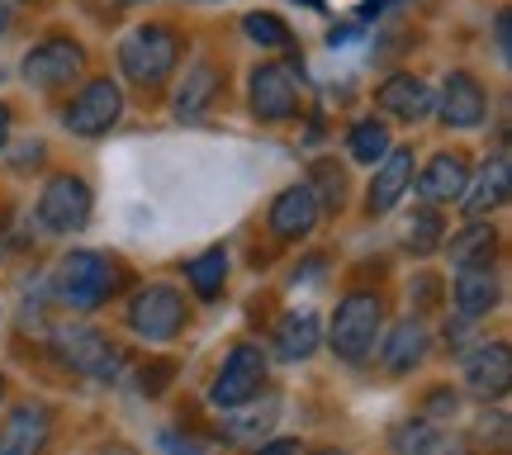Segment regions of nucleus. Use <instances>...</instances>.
Here are the masks:
<instances>
[{"instance_id": "obj_32", "label": "nucleus", "mask_w": 512, "mask_h": 455, "mask_svg": "<svg viewBox=\"0 0 512 455\" xmlns=\"http://www.w3.org/2000/svg\"><path fill=\"white\" fill-rule=\"evenodd\" d=\"M456 408H460V399H456V394H451V389H437V394L427 399V408H422L418 418H427V422H446V418H451V413H456Z\"/></svg>"}, {"instance_id": "obj_20", "label": "nucleus", "mask_w": 512, "mask_h": 455, "mask_svg": "<svg viewBox=\"0 0 512 455\" xmlns=\"http://www.w3.org/2000/svg\"><path fill=\"white\" fill-rule=\"evenodd\" d=\"M228 418H219V432L228 441H238V446H261V437L271 432L275 422H280V399L275 394H256V399L238 403V408H223Z\"/></svg>"}, {"instance_id": "obj_31", "label": "nucleus", "mask_w": 512, "mask_h": 455, "mask_svg": "<svg viewBox=\"0 0 512 455\" xmlns=\"http://www.w3.org/2000/svg\"><path fill=\"white\" fill-rule=\"evenodd\" d=\"M171 375H176V361H152L138 370V389H143L147 399H157L166 384H171Z\"/></svg>"}, {"instance_id": "obj_8", "label": "nucleus", "mask_w": 512, "mask_h": 455, "mask_svg": "<svg viewBox=\"0 0 512 455\" xmlns=\"http://www.w3.org/2000/svg\"><path fill=\"white\" fill-rule=\"evenodd\" d=\"M128 328L143 342H171L185 328V294L171 285H147L128 299Z\"/></svg>"}, {"instance_id": "obj_36", "label": "nucleus", "mask_w": 512, "mask_h": 455, "mask_svg": "<svg viewBox=\"0 0 512 455\" xmlns=\"http://www.w3.org/2000/svg\"><path fill=\"white\" fill-rule=\"evenodd\" d=\"M10 124H15V114H10V105H0V152L10 147Z\"/></svg>"}, {"instance_id": "obj_15", "label": "nucleus", "mask_w": 512, "mask_h": 455, "mask_svg": "<svg viewBox=\"0 0 512 455\" xmlns=\"http://www.w3.org/2000/svg\"><path fill=\"white\" fill-rule=\"evenodd\" d=\"M508 190H512V171H508V147H498L494 157L484 162V171H479L475 181L465 185V195H460V209L470 214V219H489L494 209H503L508 204Z\"/></svg>"}, {"instance_id": "obj_35", "label": "nucleus", "mask_w": 512, "mask_h": 455, "mask_svg": "<svg viewBox=\"0 0 512 455\" xmlns=\"http://www.w3.org/2000/svg\"><path fill=\"white\" fill-rule=\"evenodd\" d=\"M256 455H309V451L294 437H275V441H266V446H256Z\"/></svg>"}, {"instance_id": "obj_39", "label": "nucleus", "mask_w": 512, "mask_h": 455, "mask_svg": "<svg viewBox=\"0 0 512 455\" xmlns=\"http://www.w3.org/2000/svg\"><path fill=\"white\" fill-rule=\"evenodd\" d=\"M318 455H347V451H318Z\"/></svg>"}, {"instance_id": "obj_13", "label": "nucleus", "mask_w": 512, "mask_h": 455, "mask_svg": "<svg viewBox=\"0 0 512 455\" xmlns=\"http://www.w3.org/2000/svg\"><path fill=\"white\" fill-rule=\"evenodd\" d=\"M318 219H323V214H318V200H313L309 181H299V185H285L271 200L266 228H271L280 242H304V237L318 228Z\"/></svg>"}, {"instance_id": "obj_1", "label": "nucleus", "mask_w": 512, "mask_h": 455, "mask_svg": "<svg viewBox=\"0 0 512 455\" xmlns=\"http://www.w3.org/2000/svg\"><path fill=\"white\" fill-rule=\"evenodd\" d=\"M119 290H124V266L105 252L81 247V252H67L53 266V299L62 309L91 313Z\"/></svg>"}, {"instance_id": "obj_38", "label": "nucleus", "mask_w": 512, "mask_h": 455, "mask_svg": "<svg viewBox=\"0 0 512 455\" xmlns=\"http://www.w3.org/2000/svg\"><path fill=\"white\" fill-rule=\"evenodd\" d=\"M304 5H309V10H323V0H304Z\"/></svg>"}, {"instance_id": "obj_26", "label": "nucleus", "mask_w": 512, "mask_h": 455, "mask_svg": "<svg viewBox=\"0 0 512 455\" xmlns=\"http://www.w3.org/2000/svg\"><path fill=\"white\" fill-rule=\"evenodd\" d=\"M242 34L252 38L256 48H266V53H285V48H294V29L280 15H271V10L242 15Z\"/></svg>"}, {"instance_id": "obj_18", "label": "nucleus", "mask_w": 512, "mask_h": 455, "mask_svg": "<svg viewBox=\"0 0 512 455\" xmlns=\"http://www.w3.org/2000/svg\"><path fill=\"white\" fill-rule=\"evenodd\" d=\"M465 384L475 389L479 399H498V394H508L512 384V351L508 342H484L475 346L470 356H465Z\"/></svg>"}, {"instance_id": "obj_5", "label": "nucleus", "mask_w": 512, "mask_h": 455, "mask_svg": "<svg viewBox=\"0 0 512 455\" xmlns=\"http://www.w3.org/2000/svg\"><path fill=\"white\" fill-rule=\"evenodd\" d=\"M119 119H124V91L114 76H91L62 110V128L72 138H105Z\"/></svg>"}, {"instance_id": "obj_12", "label": "nucleus", "mask_w": 512, "mask_h": 455, "mask_svg": "<svg viewBox=\"0 0 512 455\" xmlns=\"http://www.w3.org/2000/svg\"><path fill=\"white\" fill-rule=\"evenodd\" d=\"M432 114H441L446 128L470 133V128H479L489 119V95H484V86L470 72H446V86H441V100Z\"/></svg>"}, {"instance_id": "obj_23", "label": "nucleus", "mask_w": 512, "mask_h": 455, "mask_svg": "<svg viewBox=\"0 0 512 455\" xmlns=\"http://www.w3.org/2000/svg\"><path fill=\"white\" fill-rule=\"evenodd\" d=\"M498 275L494 266H465V271H456V313L465 318V323H475V318H484V313L498 309Z\"/></svg>"}, {"instance_id": "obj_21", "label": "nucleus", "mask_w": 512, "mask_h": 455, "mask_svg": "<svg viewBox=\"0 0 512 455\" xmlns=\"http://www.w3.org/2000/svg\"><path fill=\"white\" fill-rule=\"evenodd\" d=\"M318 342H323V328H318V313L313 309H294L285 313L280 323H275L271 332V351L280 356V361H309L313 351H318Z\"/></svg>"}, {"instance_id": "obj_17", "label": "nucleus", "mask_w": 512, "mask_h": 455, "mask_svg": "<svg viewBox=\"0 0 512 455\" xmlns=\"http://www.w3.org/2000/svg\"><path fill=\"white\" fill-rule=\"evenodd\" d=\"M427 351H432V332L418 318H403L389 328V337H380V365L389 375H413L427 361Z\"/></svg>"}, {"instance_id": "obj_6", "label": "nucleus", "mask_w": 512, "mask_h": 455, "mask_svg": "<svg viewBox=\"0 0 512 455\" xmlns=\"http://www.w3.org/2000/svg\"><path fill=\"white\" fill-rule=\"evenodd\" d=\"M266 351L256 342H238L228 356H223L219 375L209 384V403L214 408H238V403L256 399L261 394V384H266Z\"/></svg>"}, {"instance_id": "obj_14", "label": "nucleus", "mask_w": 512, "mask_h": 455, "mask_svg": "<svg viewBox=\"0 0 512 455\" xmlns=\"http://www.w3.org/2000/svg\"><path fill=\"white\" fill-rule=\"evenodd\" d=\"M53 437V408L48 403H19L0 422V455H43Z\"/></svg>"}, {"instance_id": "obj_37", "label": "nucleus", "mask_w": 512, "mask_h": 455, "mask_svg": "<svg viewBox=\"0 0 512 455\" xmlns=\"http://www.w3.org/2000/svg\"><path fill=\"white\" fill-rule=\"evenodd\" d=\"M10 29H15V5H10V0H0V38L10 34Z\"/></svg>"}, {"instance_id": "obj_29", "label": "nucleus", "mask_w": 512, "mask_h": 455, "mask_svg": "<svg viewBox=\"0 0 512 455\" xmlns=\"http://www.w3.org/2000/svg\"><path fill=\"white\" fill-rule=\"evenodd\" d=\"M313 200H318V214H337L342 200H347V176H342V166L337 162H318L313 166Z\"/></svg>"}, {"instance_id": "obj_33", "label": "nucleus", "mask_w": 512, "mask_h": 455, "mask_svg": "<svg viewBox=\"0 0 512 455\" xmlns=\"http://www.w3.org/2000/svg\"><path fill=\"white\" fill-rule=\"evenodd\" d=\"M43 157H48V147L38 143V138H29V143L19 147V157H15V171H34V166H43Z\"/></svg>"}, {"instance_id": "obj_28", "label": "nucleus", "mask_w": 512, "mask_h": 455, "mask_svg": "<svg viewBox=\"0 0 512 455\" xmlns=\"http://www.w3.org/2000/svg\"><path fill=\"white\" fill-rule=\"evenodd\" d=\"M389 446H394L399 455H441V432H437V422L408 418L403 427H394Z\"/></svg>"}, {"instance_id": "obj_10", "label": "nucleus", "mask_w": 512, "mask_h": 455, "mask_svg": "<svg viewBox=\"0 0 512 455\" xmlns=\"http://www.w3.org/2000/svg\"><path fill=\"white\" fill-rule=\"evenodd\" d=\"M247 100H252V114L261 119V124L299 119V86H294V72L290 67H280V62H261V67H252Z\"/></svg>"}, {"instance_id": "obj_19", "label": "nucleus", "mask_w": 512, "mask_h": 455, "mask_svg": "<svg viewBox=\"0 0 512 455\" xmlns=\"http://www.w3.org/2000/svg\"><path fill=\"white\" fill-rule=\"evenodd\" d=\"M418 181V200L422 204H451L465 195V185H470V162L460 157V152H437L432 162L422 166V176H413Z\"/></svg>"}, {"instance_id": "obj_30", "label": "nucleus", "mask_w": 512, "mask_h": 455, "mask_svg": "<svg viewBox=\"0 0 512 455\" xmlns=\"http://www.w3.org/2000/svg\"><path fill=\"white\" fill-rule=\"evenodd\" d=\"M441 237H446L441 214L432 209V204H422L418 214H413V223H408V247H413L418 256H427V252H437L441 247Z\"/></svg>"}, {"instance_id": "obj_22", "label": "nucleus", "mask_w": 512, "mask_h": 455, "mask_svg": "<svg viewBox=\"0 0 512 455\" xmlns=\"http://www.w3.org/2000/svg\"><path fill=\"white\" fill-rule=\"evenodd\" d=\"M214 95H219V72H214V62H209V57H200V62H190L185 81L176 86L171 114H176L181 124H195V119H204V110L214 105Z\"/></svg>"}, {"instance_id": "obj_27", "label": "nucleus", "mask_w": 512, "mask_h": 455, "mask_svg": "<svg viewBox=\"0 0 512 455\" xmlns=\"http://www.w3.org/2000/svg\"><path fill=\"white\" fill-rule=\"evenodd\" d=\"M394 147V138H389V128L380 124V119H356L351 124V133H347V152L356 157V162H366V166H375Z\"/></svg>"}, {"instance_id": "obj_24", "label": "nucleus", "mask_w": 512, "mask_h": 455, "mask_svg": "<svg viewBox=\"0 0 512 455\" xmlns=\"http://www.w3.org/2000/svg\"><path fill=\"white\" fill-rule=\"evenodd\" d=\"M185 280H190V290L200 294V299H219L223 280H228V252H223V247L200 252L190 266H185Z\"/></svg>"}, {"instance_id": "obj_16", "label": "nucleus", "mask_w": 512, "mask_h": 455, "mask_svg": "<svg viewBox=\"0 0 512 455\" xmlns=\"http://www.w3.org/2000/svg\"><path fill=\"white\" fill-rule=\"evenodd\" d=\"M375 105H380L384 114L403 119V124H422L427 114L437 110V91H432L422 76L399 72V76H389L380 91H375Z\"/></svg>"}, {"instance_id": "obj_9", "label": "nucleus", "mask_w": 512, "mask_h": 455, "mask_svg": "<svg viewBox=\"0 0 512 455\" xmlns=\"http://www.w3.org/2000/svg\"><path fill=\"white\" fill-rule=\"evenodd\" d=\"M91 185L81 181V176H53V181L43 185V195H38V223H43V233H81L86 223H91Z\"/></svg>"}, {"instance_id": "obj_7", "label": "nucleus", "mask_w": 512, "mask_h": 455, "mask_svg": "<svg viewBox=\"0 0 512 455\" xmlns=\"http://www.w3.org/2000/svg\"><path fill=\"white\" fill-rule=\"evenodd\" d=\"M81 72H86V48L67 34L43 38L24 53V81L38 91H62V86L81 81Z\"/></svg>"}, {"instance_id": "obj_40", "label": "nucleus", "mask_w": 512, "mask_h": 455, "mask_svg": "<svg viewBox=\"0 0 512 455\" xmlns=\"http://www.w3.org/2000/svg\"><path fill=\"white\" fill-rule=\"evenodd\" d=\"M0 394H5V375H0Z\"/></svg>"}, {"instance_id": "obj_25", "label": "nucleus", "mask_w": 512, "mask_h": 455, "mask_svg": "<svg viewBox=\"0 0 512 455\" xmlns=\"http://www.w3.org/2000/svg\"><path fill=\"white\" fill-rule=\"evenodd\" d=\"M446 252H451V266L465 271V266H494V228H465L446 242Z\"/></svg>"}, {"instance_id": "obj_11", "label": "nucleus", "mask_w": 512, "mask_h": 455, "mask_svg": "<svg viewBox=\"0 0 512 455\" xmlns=\"http://www.w3.org/2000/svg\"><path fill=\"white\" fill-rule=\"evenodd\" d=\"M413 176H418V157H413V147H389L380 162H375V176H370V190H366V209L375 214V219L389 214V209L413 190Z\"/></svg>"}, {"instance_id": "obj_3", "label": "nucleus", "mask_w": 512, "mask_h": 455, "mask_svg": "<svg viewBox=\"0 0 512 455\" xmlns=\"http://www.w3.org/2000/svg\"><path fill=\"white\" fill-rule=\"evenodd\" d=\"M176 62H181V38L166 24H143V29L119 38V72L143 91H157L176 72Z\"/></svg>"}, {"instance_id": "obj_34", "label": "nucleus", "mask_w": 512, "mask_h": 455, "mask_svg": "<svg viewBox=\"0 0 512 455\" xmlns=\"http://www.w3.org/2000/svg\"><path fill=\"white\" fill-rule=\"evenodd\" d=\"M508 5H503V10H498L494 15V43H498V57H503V62H508L512 57V38H508Z\"/></svg>"}, {"instance_id": "obj_2", "label": "nucleus", "mask_w": 512, "mask_h": 455, "mask_svg": "<svg viewBox=\"0 0 512 455\" xmlns=\"http://www.w3.org/2000/svg\"><path fill=\"white\" fill-rule=\"evenodd\" d=\"M48 346H53V356L67 370L76 375H86V380H100V384H119L128 370V351L124 346H114L110 337L91 323H57L48 332Z\"/></svg>"}, {"instance_id": "obj_4", "label": "nucleus", "mask_w": 512, "mask_h": 455, "mask_svg": "<svg viewBox=\"0 0 512 455\" xmlns=\"http://www.w3.org/2000/svg\"><path fill=\"white\" fill-rule=\"evenodd\" d=\"M384 304L375 294H347L337 313H332V332H328V346L337 351V361L347 365H366L375 356V346L384 337Z\"/></svg>"}, {"instance_id": "obj_41", "label": "nucleus", "mask_w": 512, "mask_h": 455, "mask_svg": "<svg viewBox=\"0 0 512 455\" xmlns=\"http://www.w3.org/2000/svg\"><path fill=\"white\" fill-rule=\"evenodd\" d=\"M10 5H15V0H10Z\"/></svg>"}]
</instances>
